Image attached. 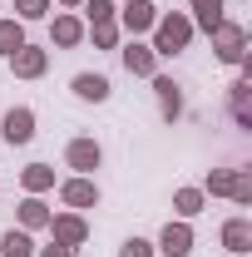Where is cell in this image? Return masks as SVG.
<instances>
[{"label":"cell","instance_id":"1","mask_svg":"<svg viewBox=\"0 0 252 257\" xmlns=\"http://www.w3.org/2000/svg\"><path fill=\"white\" fill-rule=\"evenodd\" d=\"M193 40V20L188 15H158L154 20V55H178V50H188Z\"/></svg>","mask_w":252,"mask_h":257},{"label":"cell","instance_id":"2","mask_svg":"<svg viewBox=\"0 0 252 257\" xmlns=\"http://www.w3.org/2000/svg\"><path fill=\"white\" fill-rule=\"evenodd\" d=\"M208 193L252 203V173H242V168H213V173H208Z\"/></svg>","mask_w":252,"mask_h":257},{"label":"cell","instance_id":"3","mask_svg":"<svg viewBox=\"0 0 252 257\" xmlns=\"http://www.w3.org/2000/svg\"><path fill=\"white\" fill-rule=\"evenodd\" d=\"M213 50H218L222 64H242V55H247V30L232 25V20H222L218 30H213Z\"/></svg>","mask_w":252,"mask_h":257},{"label":"cell","instance_id":"4","mask_svg":"<svg viewBox=\"0 0 252 257\" xmlns=\"http://www.w3.org/2000/svg\"><path fill=\"white\" fill-rule=\"evenodd\" d=\"M0 134H5V144H10V149H15V144H30V139H35V114L25 109V104H20V109H10V114L0 119Z\"/></svg>","mask_w":252,"mask_h":257},{"label":"cell","instance_id":"5","mask_svg":"<svg viewBox=\"0 0 252 257\" xmlns=\"http://www.w3.org/2000/svg\"><path fill=\"white\" fill-rule=\"evenodd\" d=\"M99 159H104V149H99L94 139H74V144L64 149V163H69L74 173H94V168H99Z\"/></svg>","mask_w":252,"mask_h":257},{"label":"cell","instance_id":"6","mask_svg":"<svg viewBox=\"0 0 252 257\" xmlns=\"http://www.w3.org/2000/svg\"><path fill=\"white\" fill-rule=\"evenodd\" d=\"M50 227H55V242H64V247H79L89 237V223L79 213H60V218H50Z\"/></svg>","mask_w":252,"mask_h":257},{"label":"cell","instance_id":"7","mask_svg":"<svg viewBox=\"0 0 252 257\" xmlns=\"http://www.w3.org/2000/svg\"><path fill=\"white\" fill-rule=\"evenodd\" d=\"M158 252L188 257V252H193V227H188V223H168V227H163V237H158Z\"/></svg>","mask_w":252,"mask_h":257},{"label":"cell","instance_id":"8","mask_svg":"<svg viewBox=\"0 0 252 257\" xmlns=\"http://www.w3.org/2000/svg\"><path fill=\"white\" fill-rule=\"evenodd\" d=\"M60 198H64V208H94L99 203V188L79 173V178H69V183H60Z\"/></svg>","mask_w":252,"mask_h":257},{"label":"cell","instance_id":"9","mask_svg":"<svg viewBox=\"0 0 252 257\" xmlns=\"http://www.w3.org/2000/svg\"><path fill=\"white\" fill-rule=\"evenodd\" d=\"M124 69H129V74H144V79H154V74H158V55H154V45H139V40H134V45L124 50Z\"/></svg>","mask_w":252,"mask_h":257},{"label":"cell","instance_id":"10","mask_svg":"<svg viewBox=\"0 0 252 257\" xmlns=\"http://www.w3.org/2000/svg\"><path fill=\"white\" fill-rule=\"evenodd\" d=\"M10 64H15V74H20V79H40V74H45V64H50V55H45V50H35V45H20V50L10 55Z\"/></svg>","mask_w":252,"mask_h":257},{"label":"cell","instance_id":"11","mask_svg":"<svg viewBox=\"0 0 252 257\" xmlns=\"http://www.w3.org/2000/svg\"><path fill=\"white\" fill-rule=\"evenodd\" d=\"M154 20H158V10L149 5V0H129V5H124V30H129V35L154 30Z\"/></svg>","mask_w":252,"mask_h":257},{"label":"cell","instance_id":"12","mask_svg":"<svg viewBox=\"0 0 252 257\" xmlns=\"http://www.w3.org/2000/svg\"><path fill=\"white\" fill-rule=\"evenodd\" d=\"M222 247H227L232 257H242V252L252 247V223H247V218H232V223H222Z\"/></svg>","mask_w":252,"mask_h":257},{"label":"cell","instance_id":"13","mask_svg":"<svg viewBox=\"0 0 252 257\" xmlns=\"http://www.w3.org/2000/svg\"><path fill=\"white\" fill-rule=\"evenodd\" d=\"M50 40H55L60 50H74V45L84 40V20H74V15H55V25H50Z\"/></svg>","mask_w":252,"mask_h":257},{"label":"cell","instance_id":"14","mask_svg":"<svg viewBox=\"0 0 252 257\" xmlns=\"http://www.w3.org/2000/svg\"><path fill=\"white\" fill-rule=\"evenodd\" d=\"M74 94L89 99V104H104L109 99V79L104 74H74Z\"/></svg>","mask_w":252,"mask_h":257},{"label":"cell","instance_id":"15","mask_svg":"<svg viewBox=\"0 0 252 257\" xmlns=\"http://www.w3.org/2000/svg\"><path fill=\"white\" fill-rule=\"evenodd\" d=\"M50 218H55V213H50V208H45L35 193L20 203V227H25V232H35V227H50Z\"/></svg>","mask_w":252,"mask_h":257},{"label":"cell","instance_id":"16","mask_svg":"<svg viewBox=\"0 0 252 257\" xmlns=\"http://www.w3.org/2000/svg\"><path fill=\"white\" fill-rule=\"evenodd\" d=\"M232 119L242 128H252V79H237L232 84Z\"/></svg>","mask_w":252,"mask_h":257},{"label":"cell","instance_id":"17","mask_svg":"<svg viewBox=\"0 0 252 257\" xmlns=\"http://www.w3.org/2000/svg\"><path fill=\"white\" fill-rule=\"evenodd\" d=\"M154 89H158L163 114H168V119H178V114H183V94H178V84H173V79H163V74H154Z\"/></svg>","mask_w":252,"mask_h":257},{"label":"cell","instance_id":"18","mask_svg":"<svg viewBox=\"0 0 252 257\" xmlns=\"http://www.w3.org/2000/svg\"><path fill=\"white\" fill-rule=\"evenodd\" d=\"M20 183H25V193H45V188H55V168L50 163H30L20 173Z\"/></svg>","mask_w":252,"mask_h":257},{"label":"cell","instance_id":"19","mask_svg":"<svg viewBox=\"0 0 252 257\" xmlns=\"http://www.w3.org/2000/svg\"><path fill=\"white\" fill-rule=\"evenodd\" d=\"M0 257H35V242H30V232H25V227H20V232L10 227V232L0 237Z\"/></svg>","mask_w":252,"mask_h":257},{"label":"cell","instance_id":"20","mask_svg":"<svg viewBox=\"0 0 252 257\" xmlns=\"http://www.w3.org/2000/svg\"><path fill=\"white\" fill-rule=\"evenodd\" d=\"M222 5H227V0H193V15H198V25L208 35L222 25Z\"/></svg>","mask_w":252,"mask_h":257},{"label":"cell","instance_id":"21","mask_svg":"<svg viewBox=\"0 0 252 257\" xmlns=\"http://www.w3.org/2000/svg\"><path fill=\"white\" fill-rule=\"evenodd\" d=\"M20 45H25V25H20V20H0V55L10 60Z\"/></svg>","mask_w":252,"mask_h":257},{"label":"cell","instance_id":"22","mask_svg":"<svg viewBox=\"0 0 252 257\" xmlns=\"http://www.w3.org/2000/svg\"><path fill=\"white\" fill-rule=\"evenodd\" d=\"M173 208H178V218L203 213V188H178V193H173Z\"/></svg>","mask_w":252,"mask_h":257},{"label":"cell","instance_id":"23","mask_svg":"<svg viewBox=\"0 0 252 257\" xmlns=\"http://www.w3.org/2000/svg\"><path fill=\"white\" fill-rule=\"evenodd\" d=\"M50 15V0H15V20L25 25V20H45Z\"/></svg>","mask_w":252,"mask_h":257},{"label":"cell","instance_id":"24","mask_svg":"<svg viewBox=\"0 0 252 257\" xmlns=\"http://www.w3.org/2000/svg\"><path fill=\"white\" fill-rule=\"evenodd\" d=\"M89 35H94V45H99V50H114V45H119V25H114V20H99Z\"/></svg>","mask_w":252,"mask_h":257},{"label":"cell","instance_id":"25","mask_svg":"<svg viewBox=\"0 0 252 257\" xmlns=\"http://www.w3.org/2000/svg\"><path fill=\"white\" fill-rule=\"evenodd\" d=\"M84 10H89V25H99V20H114V0H84Z\"/></svg>","mask_w":252,"mask_h":257},{"label":"cell","instance_id":"26","mask_svg":"<svg viewBox=\"0 0 252 257\" xmlns=\"http://www.w3.org/2000/svg\"><path fill=\"white\" fill-rule=\"evenodd\" d=\"M119 257H154V247H149L144 237H129L124 247H119Z\"/></svg>","mask_w":252,"mask_h":257},{"label":"cell","instance_id":"27","mask_svg":"<svg viewBox=\"0 0 252 257\" xmlns=\"http://www.w3.org/2000/svg\"><path fill=\"white\" fill-rule=\"evenodd\" d=\"M40 257H74V247H64V242H50V247H40Z\"/></svg>","mask_w":252,"mask_h":257},{"label":"cell","instance_id":"28","mask_svg":"<svg viewBox=\"0 0 252 257\" xmlns=\"http://www.w3.org/2000/svg\"><path fill=\"white\" fill-rule=\"evenodd\" d=\"M60 5H84V0H60Z\"/></svg>","mask_w":252,"mask_h":257}]
</instances>
